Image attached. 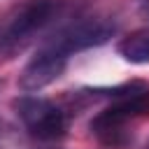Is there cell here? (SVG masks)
<instances>
[{
	"label": "cell",
	"mask_w": 149,
	"mask_h": 149,
	"mask_svg": "<svg viewBox=\"0 0 149 149\" xmlns=\"http://www.w3.org/2000/svg\"><path fill=\"white\" fill-rule=\"evenodd\" d=\"M61 0H23L0 16V56H14L58 14Z\"/></svg>",
	"instance_id": "7a4b0ae2"
},
{
	"label": "cell",
	"mask_w": 149,
	"mask_h": 149,
	"mask_svg": "<svg viewBox=\"0 0 149 149\" xmlns=\"http://www.w3.org/2000/svg\"><path fill=\"white\" fill-rule=\"evenodd\" d=\"M116 54L133 65L149 63V26L135 28L126 37H121L116 44Z\"/></svg>",
	"instance_id": "8992f818"
},
{
	"label": "cell",
	"mask_w": 149,
	"mask_h": 149,
	"mask_svg": "<svg viewBox=\"0 0 149 149\" xmlns=\"http://www.w3.org/2000/svg\"><path fill=\"white\" fill-rule=\"evenodd\" d=\"M114 30H116L114 21H105V19H98V16L79 19V21L70 23L68 28L58 30V33L44 44V49H51V51L70 58V56L77 54V51H84V49L105 44V42L114 35Z\"/></svg>",
	"instance_id": "3957f363"
},
{
	"label": "cell",
	"mask_w": 149,
	"mask_h": 149,
	"mask_svg": "<svg viewBox=\"0 0 149 149\" xmlns=\"http://www.w3.org/2000/svg\"><path fill=\"white\" fill-rule=\"evenodd\" d=\"M68 65V58L51 51V49H40L28 63L26 68L21 70L19 74V88L26 91V93H35V91H42L44 86H49L51 81H56L63 70Z\"/></svg>",
	"instance_id": "5b68a950"
},
{
	"label": "cell",
	"mask_w": 149,
	"mask_h": 149,
	"mask_svg": "<svg viewBox=\"0 0 149 149\" xmlns=\"http://www.w3.org/2000/svg\"><path fill=\"white\" fill-rule=\"evenodd\" d=\"M16 114L26 130L37 140H58L65 135L68 119L61 107L40 95H23L14 102Z\"/></svg>",
	"instance_id": "277c9868"
},
{
	"label": "cell",
	"mask_w": 149,
	"mask_h": 149,
	"mask_svg": "<svg viewBox=\"0 0 149 149\" xmlns=\"http://www.w3.org/2000/svg\"><path fill=\"white\" fill-rule=\"evenodd\" d=\"M116 100L98 112L91 121L93 135L109 147H119L126 142V126L144 114H149V86L128 84L114 91Z\"/></svg>",
	"instance_id": "6da1fadb"
},
{
	"label": "cell",
	"mask_w": 149,
	"mask_h": 149,
	"mask_svg": "<svg viewBox=\"0 0 149 149\" xmlns=\"http://www.w3.org/2000/svg\"><path fill=\"white\" fill-rule=\"evenodd\" d=\"M140 2H142V7H144V12L149 14V0H140Z\"/></svg>",
	"instance_id": "52a82bcc"
}]
</instances>
